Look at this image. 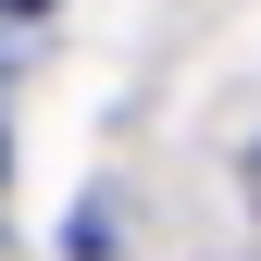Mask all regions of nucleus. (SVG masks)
Masks as SVG:
<instances>
[{
	"mask_svg": "<svg viewBox=\"0 0 261 261\" xmlns=\"http://www.w3.org/2000/svg\"><path fill=\"white\" fill-rule=\"evenodd\" d=\"M0 13H50V0H0Z\"/></svg>",
	"mask_w": 261,
	"mask_h": 261,
	"instance_id": "nucleus-1",
	"label": "nucleus"
}]
</instances>
